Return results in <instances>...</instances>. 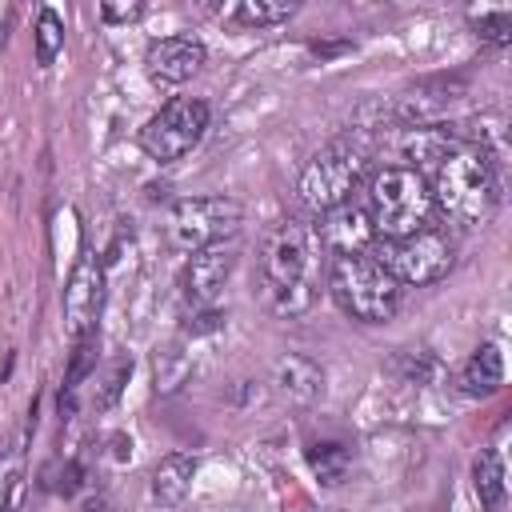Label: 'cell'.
Instances as JSON below:
<instances>
[{
	"mask_svg": "<svg viewBox=\"0 0 512 512\" xmlns=\"http://www.w3.org/2000/svg\"><path fill=\"white\" fill-rule=\"evenodd\" d=\"M240 220H244V208L232 196H184L168 208L164 232L176 252L192 256L208 244L232 240L240 232Z\"/></svg>",
	"mask_w": 512,
	"mask_h": 512,
	"instance_id": "7",
	"label": "cell"
},
{
	"mask_svg": "<svg viewBox=\"0 0 512 512\" xmlns=\"http://www.w3.org/2000/svg\"><path fill=\"white\" fill-rule=\"evenodd\" d=\"M24 500V468H20V452H12L0 464V512H16Z\"/></svg>",
	"mask_w": 512,
	"mask_h": 512,
	"instance_id": "22",
	"label": "cell"
},
{
	"mask_svg": "<svg viewBox=\"0 0 512 512\" xmlns=\"http://www.w3.org/2000/svg\"><path fill=\"white\" fill-rule=\"evenodd\" d=\"M188 376H192V356H188V352H180V348H164V352H156V360H152L156 392H176Z\"/></svg>",
	"mask_w": 512,
	"mask_h": 512,
	"instance_id": "20",
	"label": "cell"
},
{
	"mask_svg": "<svg viewBox=\"0 0 512 512\" xmlns=\"http://www.w3.org/2000/svg\"><path fill=\"white\" fill-rule=\"evenodd\" d=\"M400 288L412 284V288H424V284H436L448 276L452 268V240L440 232V228H420L412 236H400V240H372L368 252Z\"/></svg>",
	"mask_w": 512,
	"mask_h": 512,
	"instance_id": "6",
	"label": "cell"
},
{
	"mask_svg": "<svg viewBox=\"0 0 512 512\" xmlns=\"http://www.w3.org/2000/svg\"><path fill=\"white\" fill-rule=\"evenodd\" d=\"M32 44H36V64H40V68H48V64L64 52V20H60L56 8H40V12H36Z\"/></svg>",
	"mask_w": 512,
	"mask_h": 512,
	"instance_id": "19",
	"label": "cell"
},
{
	"mask_svg": "<svg viewBox=\"0 0 512 512\" xmlns=\"http://www.w3.org/2000/svg\"><path fill=\"white\" fill-rule=\"evenodd\" d=\"M472 492L484 512H504L508 484H504V460L496 448H480L472 456Z\"/></svg>",
	"mask_w": 512,
	"mask_h": 512,
	"instance_id": "16",
	"label": "cell"
},
{
	"mask_svg": "<svg viewBox=\"0 0 512 512\" xmlns=\"http://www.w3.org/2000/svg\"><path fill=\"white\" fill-rule=\"evenodd\" d=\"M364 212L368 224L380 240H400L412 236L420 228H432V192L428 180L408 168V164H384L368 176V192H364Z\"/></svg>",
	"mask_w": 512,
	"mask_h": 512,
	"instance_id": "3",
	"label": "cell"
},
{
	"mask_svg": "<svg viewBox=\"0 0 512 512\" xmlns=\"http://www.w3.org/2000/svg\"><path fill=\"white\" fill-rule=\"evenodd\" d=\"M100 16L108 24H128V20H140L144 16V4H116V0H104L100 4Z\"/></svg>",
	"mask_w": 512,
	"mask_h": 512,
	"instance_id": "24",
	"label": "cell"
},
{
	"mask_svg": "<svg viewBox=\"0 0 512 512\" xmlns=\"http://www.w3.org/2000/svg\"><path fill=\"white\" fill-rule=\"evenodd\" d=\"M100 304H104V264L96 256H80L64 284V324L72 340L96 332Z\"/></svg>",
	"mask_w": 512,
	"mask_h": 512,
	"instance_id": "9",
	"label": "cell"
},
{
	"mask_svg": "<svg viewBox=\"0 0 512 512\" xmlns=\"http://www.w3.org/2000/svg\"><path fill=\"white\" fill-rule=\"evenodd\" d=\"M316 236H320L324 252H332V256L368 252V244L376 240V232L368 224V212L356 208V204H340V208L324 212V224H316Z\"/></svg>",
	"mask_w": 512,
	"mask_h": 512,
	"instance_id": "13",
	"label": "cell"
},
{
	"mask_svg": "<svg viewBox=\"0 0 512 512\" xmlns=\"http://www.w3.org/2000/svg\"><path fill=\"white\" fill-rule=\"evenodd\" d=\"M272 392L296 408H308L324 396V368L304 352H288L272 364Z\"/></svg>",
	"mask_w": 512,
	"mask_h": 512,
	"instance_id": "12",
	"label": "cell"
},
{
	"mask_svg": "<svg viewBox=\"0 0 512 512\" xmlns=\"http://www.w3.org/2000/svg\"><path fill=\"white\" fill-rule=\"evenodd\" d=\"M432 204L464 228L484 224L500 204V168L472 144L452 140L444 156L424 172Z\"/></svg>",
	"mask_w": 512,
	"mask_h": 512,
	"instance_id": "2",
	"label": "cell"
},
{
	"mask_svg": "<svg viewBox=\"0 0 512 512\" xmlns=\"http://www.w3.org/2000/svg\"><path fill=\"white\" fill-rule=\"evenodd\" d=\"M192 476H196V456H192V452H168V456L152 468V476H148V496H152V504H160V508L184 504L188 492H192Z\"/></svg>",
	"mask_w": 512,
	"mask_h": 512,
	"instance_id": "14",
	"label": "cell"
},
{
	"mask_svg": "<svg viewBox=\"0 0 512 512\" xmlns=\"http://www.w3.org/2000/svg\"><path fill=\"white\" fill-rule=\"evenodd\" d=\"M324 284V244L312 224L280 220L264 232L256 256V296L268 316L296 320L320 304Z\"/></svg>",
	"mask_w": 512,
	"mask_h": 512,
	"instance_id": "1",
	"label": "cell"
},
{
	"mask_svg": "<svg viewBox=\"0 0 512 512\" xmlns=\"http://www.w3.org/2000/svg\"><path fill=\"white\" fill-rule=\"evenodd\" d=\"M324 288L332 292V300L340 304V312H348L352 320L364 324H384L396 316L404 288L364 252L356 256H332L324 268Z\"/></svg>",
	"mask_w": 512,
	"mask_h": 512,
	"instance_id": "4",
	"label": "cell"
},
{
	"mask_svg": "<svg viewBox=\"0 0 512 512\" xmlns=\"http://www.w3.org/2000/svg\"><path fill=\"white\" fill-rule=\"evenodd\" d=\"M500 384H504V352H500V344H480L464 360V368L456 372V388L468 400H484V396L500 392Z\"/></svg>",
	"mask_w": 512,
	"mask_h": 512,
	"instance_id": "15",
	"label": "cell"
},
{
	"mask_svg": "<svg viewBox=\"0 0 512 512\" xmlns=\"http://www.w3.org/2000/svg\"><path fill=\"white\" fill-rule=\"evenodd\" d=\"M468 20H472V28H476L480 40L504 44V40L512 36V12H508V8H496V12H472Z\"/></svg>",
	"mask_w": 512,
	"mask_h": 512,
	"instance_id": "23",
	"label": "cell"
},
{
	"mask_svg": "<svg viewBox=\"0 0 512 512\" xmlns=\"http://www.w3.org/2000/svg\"><path fill=\"white\" fill-rule=\"evenodd\" d=\"M236 260H240L236 236L192 252L188 264H184V280H180V284H184V296H188L192 304H212V300L220 296V288L228 284V276L236 272Z\"/></svg>",
	"mask_w": 512,
	"mask_h": 512,
	"instance_id": "10",
	"label": "cell"
},
{
	"mask_svg": "<svg viewBox=\"0 0 512 512\" xmlns=\"http://www.w3.org/2000/svg\"><path fill=\"white\" fill-rule=\"evenodd\" d=\"M128 376H132V360H112V364H108V368L96 376V388H92V408H96V412L112 408V404L120 400V392H124Z\"/></svg>",
	"mask_w": 512,
	"mask_h": 512,
	"instance_id": "21",
	"label": "cell"
},
{
	"mask_svg": "<svg viewBox=\"0 0 512 512\" xmlns=\"http://www.w3.org/2000/svg\"><path fill=\"white\" fill-rule=\"evenodd\" d=\"M364 172H368V156L348 144V140H336V144H324L300 172V204L316 216L340 208V204H352V192L364 184Z\"/></svg>",
	"mask_w": 512,
	"mask_h": 512,
	"instance_id": "5",
	"label": "cell"
},
{
	"mask_svg": "<svg viewBox=\"0 0 512 512\" xmlns=\"http://www.w3.org/2000/svg\"><path fill=\"white\" fill-rule=\"evenodd\" d=\"M300 12V4L292 0H240L232 8H224V20L236 28H276L288 24Z\"/></svg>",
	"mask_w": 512,
	"mask_h": 512,
	"instance_id": "17",
	"label": "cell"
},
{
	"mask_svg": "<svg viewBox=\"0 0 512 512\" xmlns=\"http://www.w3.org/2000/svg\"><path fill=\"white\" fill-rule=\"evenodd\" d=\"M208 120H212V112H208V104H204L200 96H172V100L140 128V148H144L152 160H160V164L180 160V156H188V152L204 140Z\"/></svg>",
	"mask_w": 512,
	"mask_h": 512,
	"instance_id": "8",
	"label": "cell"
},
{
	"mask_svg": "<svg viewBox=\"0 0 512 512\" xmlns=\"http://www.w3.org/2000/svg\"><path fill=\"white\" fill-rule=\"evenodd\" d=\"M88 512H116V508H112V504H92Z\"/></svg>",
	"mask_w": 512,
	"mask_h": 512,
	"instance_id": "25",
	"label": "cell"
},
{
	"mask_svg": "<svg viewBox=\"0 0 512 512\" xmlns=\"http://www.w3.org/2000/svg\"><path fill=\"white\" fill-rule=\"evenodd\" d=\"M208 60V48L200 36L192 32H176V36H160L148 44L144 52V68L156 84H184L192 80Z\"/></svg>",
	"mask_w": 512,
	"mask_h": 512,
	"instance_id": "11",
	"label": "cell"
},
{
	"mask_svg": "<svg viewBox=\"0 0 512 512\" xmlns=\"http://www.w3.org/2000/svg\"><path fill=\"white\" fill-rule=\"evenodd\" d=\"M308 468H312V476H316L320 484L336 488V484H344V476H348V468H352V452H348L344 444H336V440L312 444V448H308Z\"/></svg>",
	"mask_w": 512,
	"mask_h": 512,
	"instance_id": "18",
	"label": "cell"
}]
</instances>
